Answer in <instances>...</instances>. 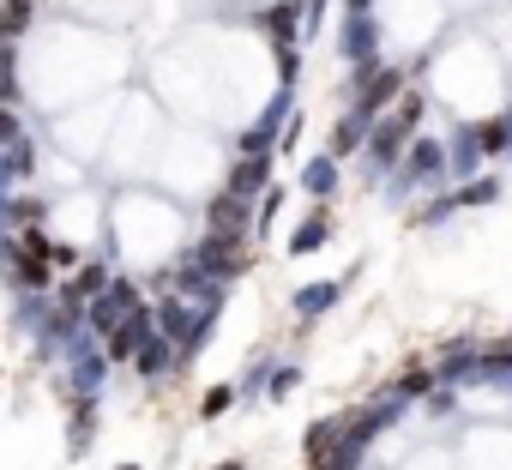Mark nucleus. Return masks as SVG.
I'll use <instances>...</instances> for the list:
<instances>
[{
  "instance_id": "6ab92c4d",
  "label": "nucleus",
  "mask_w": 512,
  "mask_h": 470,
  "mask_svg": "<svg viewBox=\"0 0 512 470\" xmlns=\"http://www.w3.org/2000/svg\"><path fill=\"white\" fill-rule=\"evenodd\" d=\"M500 199V181L494 175H482V181H464L458 193H452V205H494Z\"/></svg>"
},
{
  "instance_id": "423d86ee",
  "label": "nucleus",
  "mask_w": 512,
  "mask_h": 470,
  "mask_svg": "<svg viewBox=\"0 0 512 470\" xmlns=\"http://www.w3.org/2000/svg\"><path fill=\"white\" fill-rule=\"evenodd\" d=\"M374 43H380L374 19H368V13H350V25H344V37H338V55H344L350 67H368V61H374Z\"/></svg>"
},
{
  "instance_id": "412c9836",
  "label": "nucleus",
  "mask_w": 512,
  "mask_h": 470,
  "mask_svg": "<svg viewBox=\"0 0 512 470\" xmlns=\"http://www.w3.org/2000/svg\"><path fill=\"white\" fill-rule=\"evenodd\" d=\"M103 284H109V272H103V266H85V272L73 278V290H67V296H79V302H85V296H97Z\"/></svg>"
},
{
  "instance_id": "2f4dec72",
  "label": "nucleus",
  "mask_w": 512,
  "mask_h": 470,
  "mask_svg": "<svg viewBox=\"0 0 512 470\" xmlns=\"http://www.w3.org/2000/svg\"><path fill=\"white\" fill-rule=\"evenodd\" d=\"M211 470H247V464H241V458H229V464H211Z\"/></svg>"
},
{
  "instance_id": "9b49d317",
  "label": "nucleus",
  "mask_w": 512,
  "mask_h": 470,
  "mask_svg": "<svg viewBox=\"0 0 512 470\" xmlns=\"http://www.w3.org/2000/svg\"><path fill=\"white\" fill-rule=\"evenodd\" d=\"M169 362H175V350H169V338H157V332H145V338H139V350H133V368H139L145 380H157V374H169Z\"/></svg>"
},
{
  "instance_id": "1a4fd4ad",
  "label": "nucleus",
  "mask_w": 512,
  "mask_h": 470,
  "mask_svg": "<svg viewBox=\"0 0 512 470\" xmlns=\"http://www.w3.org/2000/svg\"><path fill=\"white\" fill-rule=\"evenodd\" d=\"M362 145H368V115H362V109H350V115L332 127V145H326V151H332V157H356Z\"/></svg>"
},
{
  "instance_id": "39448f33",
  "label": "nucleus",
  "mask_w": 512,
  "mask_h": 470,
  "mask_svg": "<svg viewBox=\"0 0 512 470\" xmlns=\"http://www.w3.org/2000/svg\"><path fill=\"white\" fill-rule=\"evenodd\" d=\"M398 163H404V181H440L446 175V145L440 139H410Z\"/></svg>"
},
{
  "instance_id": "5701e85b",
  "label": "nucleus",
  "mask_w": 512,
  "mask_h": 470,
  "mask_svg": "<svg viewBox=\"0 0 512 470\" xmlns=\"http://www.w3.org/2000/svg\"><path fill=\"white\" fill-rule=\"evenodd\" d=\"M302 386V368H290V362H272V398H290Z\"/></svg>"
},
{
  "instance_id": "393cba45",
  "label": "nucleus",
  "mask_w": 512,
  "mask_h": 470,
  "mask_svg": "<svg viewBox=\"0 0 512 470\" xmlns=\"http://www.w3.org/2000/svg\"><path fill=\"white\" fill-rule=\"evenodd\" d=\"M229 404H235V386H211V392H205V404H199V416H223Z\"/></svg>"
},
{
  "instance_id": "6e6552de",
  "label": "nucleus",
  "mask_w": 512,
  "mask_h": 470,
  "mask_svg": "<svg viewBox=\"0 0 512 470\" xmlns=\"http://www.w3.org/2000/svg\"><path fill=\"white\" fill-rule=\"evenodd\" d=\"M326 242H332V211L320 205V211H314V217H308V223L290 235V260H302V254H320Z\"/></svg>"
},
{
  "instance_id": "4468645a",
  "label": "nucleus",
  "mask_w": 512,
  "mask_h": 470,
  "mask_svg": "<svg viewBox=\"0 0 512 470\" xmlns=\"http://www.w3.org/2000/svg\"><path fill=\"white\" fill-rule=\"evenodd\" d=\"M344 284H350V272L338 278V284H314V290H296V320H320L338 296H344Z\"/></svg>"
},
{
  "instance_id": "9d476101",
  "label": "nucleus",
  "mask_w": 512,
  "mask_h": 470,
  "mask_svg": "<svg viewBox=\"0 0 512 470\" xmlns=\"http://www.w3.org/2000/svg\"><path fill=\"white\" fill-rule=\"evenodd\" d=\"M247 205H253V199H241V193L223 187V193L205 205V223H211V229H247Z\"/></svg>"
},
{
  "instance_id": "0eeeda50",
  "label": "nucleus",
  "mask_w": 512,
  "mask_h": 470,
  "mask_svg": "<svg viewBox=\"0 0 512 470\" xmlns=\"http://www.w3.org/2000/svg\"><path fill=\"white\" fill-rule=\"evenodd\" d=\"M266 175H272V163H266V157H241V163L229 169V181H223V187H229V193H241V199H260V193H266Z\"/></svg>"
},
{
  "instance_id": "473e14b6",
  "label": "nucleus",
  "mask_w": 512,
  "mask_h": 470,
  "mask_svg": "<svg viewBox=\"0 0 512 470\" xmlns=\"http://www.w3.org/2000/svg\"><path fill=\"white\" fill-rule=\"evenodd\" d=\"M121 470H139V464H121Z\"/></svg>"
},
{
  "instance_id": "c85d7f7f",
  "label": "nucleus",
  "mask_w": 512,
  "mask_h": 470,
  "mask_svg": "<svg viewBox=\"0 0 512 470\" xmlns=\"http://www.w3.org/2000/svg\"><path fill=\"white\" fill-rule=\"evenodd\" d=\"M398 115L416 127V121H422V97H416V91H410V97H398Z\"/></svg>"
},
{
  "instance_id": "f8f14e48",
  "label": "nucleus",
  "mask_w": 512,
  "mask_h": 470,
  "mask_svg": "<svg viewBox=\"0 0 512 470\" xmlns=\"http://www.w3.org/2000/svg\"><path fill=\"white\" fill-rule=\"evenodd\" d=\"M386 422H398V398H392V404H374V410H362V416H350V422H344V440L368 446V440H374Z\"/></svg>"
},
{
  "instance_id": "b1692460",
  "label": "nucleus",
  "mask_w": 512,
  "mask_h": 470,
  "mask_svg": "<svg viewBox=\"0 0 512 470\" xmlns=\"http://www.w3.org/2000/svg\"><path fill=\"white\" fill-rule=\"evenodd\" d=\"M91 422H97V398L85 392V398H79V422H73V446H79V452H85V440H91Z\"/></svg>"
},
{
  "instance_id": "ddd939ff",
  "label": "nucleus",
  "mask_w": 512,
  "mask_h": 470,
  "mask_svg": "<svg viewBox=\"0 0 512 470\" xmlns=\"http://www.w3.org/2000/svg\"><path fill=\"white\" fill-rule=\"evenodd\" d=\"M338 181H344V175H338V157H332V151H326V157H314V163L302 169V193H314V199H332V193H338Z\"/></svg>"
},
{
  "instance_id": "f03ea898",
  "label": "nucleus",
  "mask_w": 512,
  "mask_h": 470,
  "mask_svg": "<svg viewBox=\"0 0 512 470\" xmlns=\"http://www.w3.org/2000/svg\"><path fill=\"white\" fill-rule=\"evenodd\" d=\"M404 79H410L404 67H380V73H362V85H356V109L374 121L380 109H392V103L404 97Z\"/></svg>"
},
{
  "instance_id": "bb28decb",
  "label": "nucleus",
  "mask_w": 512,
  "mask_h": 470,
  "mask_svg": "<svg viewBox=\"0 0 512 470\" xmlns=\"http://www.w3.org/2000/svg\"><path fill=\"white\" fill-rule=\"evenodd\" d=\"M452 211H458V205H452V199H434V205H422V211H416V223H422V229H428V223H446V217H452Z\"/></svg>"
},
{
  "instance_id": "cd10ccee",
  "label": "nucleus",
  "mask_w": 512,
  "mask_h": 470,
  "mask_svg": "<svg viewBox=\"0 0 512 470\" xmlns=\"http://www.w3.org/2000/svg\"><path fill=\"white\" fill-rule=\"evenodd\" d=\"M19 139V115H13V103H0V151H7Z\"/></svg>"
},
{
  "instance_id": "dca6fc26",
  "label": "nucleus",
  "mask_w": 512,
  "mask_h": 470,
  "mask_svg": "<svg viewBox=\"0 0 512 470\" xmlns=\"http://www.w3.org/2000/svg\"><path fill=\"white\" fill-rule=\"evenodd\" d=\"M356 464H362V446L344 440V428H338V440L326 452H314V470H356Z\"/></svg>"
},
{
  "instance_id": "aec40b11",
  "label": "nucleus",
  "mask_w": 512,
  "mask_h": 470,
  "mask_svg": "<svg viewBox=\"0 0 512 470\" xmlns=\"http://www.w3.org/2000/svg\"><path fill=\"white\" fill-rule=\"evenodd\" d=\"M31 25V0H0V37H25Z\"/></svg>"
},
{
  "instance_id": "2eb2a0df",
  "label": "nucleus",
  "mask_w": 512,
  "mask_h": 470,
  "mask_svg": "<svg viewBox=\"0 0 512 470\" xmlns=\"http://www.w3.org/2000/svg\"><path fill=\"white\" fill-rule=\"evenodd\" d=\"M266 31H272V43H302V0H278L266 13Z\"/></svg>"
},
{
  "instance_id": "c756f323",
  "label": "nucleus",
  "mask_w": 512,
  "mask_h": 470,
  "mask_svg": "<svg viewBox=\"0 0 512 470\" xmlns=\"http://www.w3.org/2000/svg\"><path fill=\"white\" fill-rule=\"evenodd\" d=\"M428 416H452V392H434L428 398Z\"/></svg>"
},
{
  "instance_id": "a211bd4d",
  "label": "nucleus",
  "mask_w": 512,
  "mask_h": 470,
  "mask_svg": "<svg viewBox=\"0 0 512 470\" xmlns=\"http://www.w3.org/2000/svg\"><path fill=\"white\" fill-rule=\"evenodd\" d=\"M470 133H476V151H482V157H500V151L512 145L506 121H482V127H470Z\"/></svg>"
},
{
  "instance_id": "7c9ffc66",
  "label": "nucleus",
  "mask_w": 512,
  "mask_h": 470,
  "mask_svg": "<svg viewBox=\"0 0 512 470\" xmlns=\"http://www.w3.org/2000/svg\"><path fill=\"white\" fill-rule=\"evenodd\" d=\"M374 7V0H344V13H368Z\"/></svg>"
},
{
  "instance_id": "f257e3e1",
  "label": "nucleus",
  "mask_w": 512,
  "mask_h": 470,
  "mask_svg": "<svg viewBox=\"0 0 512 470\" xmlns=\"http://www.w3.org/2000/svg\"><path fill=\"white\" fill-rule=\"evenodd\" d=\"M193 266H199V272H211V278H241V272L253 266L247 229H211L205 242H199V254H193Z\"/></svg>"
},
{
  "instance_id": "4be33fe9",
  "label": "nucleus",
  "mask_w": 512,
  "mask_h": 470,
  "mask_svg": "<svg viewBox=\"0 0 512 470\" xmlns=\"http://www.w3.org/2000/svg\"><path fill=\"white\" fill-rule=\"evenodd\" d=\"M187 332H193L187 308H181V302H163V338H187Z\"/></svg>"
},
{
  "instance_id": "7ed1b4c3",
  "label": "nucleus",
  "mask_w": 512,
  "mask_h": 470,
  "mask_svg": "<svg viewBox=\"0 0 512 470\" xmlns=\"http://www.w3.org/2000/svg\"><path fill=\"white\" fill-rule=\"evenodd\" d=\"M404 145H410V121H404V115H374V121H368V157H374L380 169H392V163L404 157Z\"/></svg>"
},
{
  "instance_id": "a878e982",
  "label": "nucleus",
  "mask_w": 512,
  "mask_h": 470,
  "mask_svg": "<svg viewBox=\"0 0 512 470\" xmlns=\"http://www.w3.org/2000/svg\"><path fill=\"white\" fill-rule=\"evenodd\" d=\"M278 73H284V85H296V79H302V55H296L290 43H278Z\"/></svg>"
},
{
  "instance_id": "20e7f679",
  "label": "nucleus",
  "mask_w": 512,
  "mask_h": 470,
  "mask_svg": "<svg viewBox=\"0 0 512 470\" xmlns=\"http://www.w3.org/2000/svg\"><path fill=\"white\" fill-rule=\"evenodd\" d=\"M145 332H151V308H127V314H121V326H109V332H103V356H109V362H127V356L139 350V338H145Z\"/></svg>"
},
{
  "instance_id": "f3484780",
  "label": "nucleus",
  "mask_w": 512,
  "mask_h": 470,
  "mask_svg": "<svg viewBox=\"0 0 512 470\" xmlns=\"http://www.w3.org/2000/svg\"><path fill=\"white\" fill-rule=\"evenodd\" d=\"M0 103H19V55H13V37H0Z\"/></svg>"
}]
</instances>
